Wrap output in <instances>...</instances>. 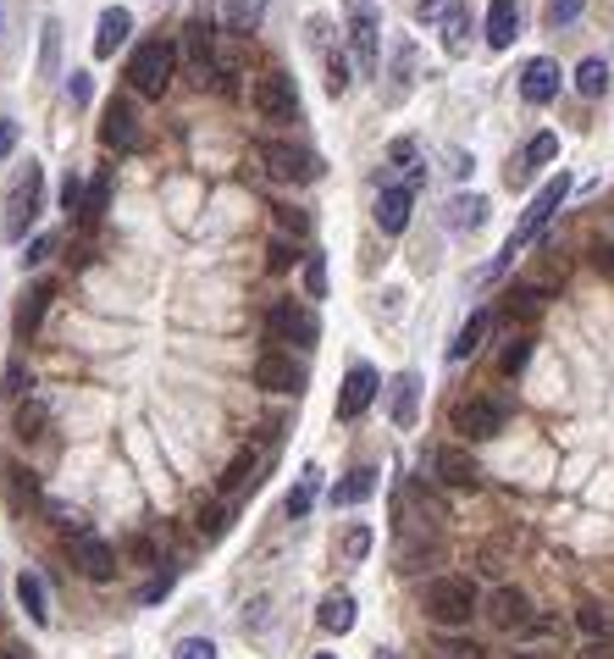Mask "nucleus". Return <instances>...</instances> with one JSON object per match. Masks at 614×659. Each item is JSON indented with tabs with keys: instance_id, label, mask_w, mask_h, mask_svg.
<instances>
[{
	"instance_id": "obj_1",
	"label": "nucleus",
	"mask_w": 614,
	"mask_h": 659,
	"mask_svg": "<svg viewBox=\"0 0 614 659\" xmlns=\"http://www.w3.org/2000/svg\"><path fill=\"white\" fill-rule=\"evenodd\" d=\"M565 195H570V173H554V178H548V184L538 189V200L526 205V216L515 222V233L504 238V250H498V261H493V267H487L482 278H498V272H504V267H509V261H515V256L526 250V244H532V238H538V233H543V227L554 222V211L565 205Z\"/></svg>"
},
{
	"instance_id": "obj_2",
	"label": "nucleus",
	"mask_w": 614,
	"mask_h": 659,
	"mask_svg": "<svg viewBox=\"0 0 614 659\" xmlns=\"http://www.w3.org/2000/svg\"><path fill=\"white\" fill-rule=\"evenodd\" d=\"M421 610L437 626H465L476 615V588L465 582V576H432L426 593H421Z\"/></svg>"
},
{
	"instance_id": "obj_3",
	"label": "nucleus",
	"mask_w": 614,
	"mask_h": 659,
	"mask_svg": "<svg viewBox=\"0 0 614 659\" xmlns=\"http://www.w3.org/2000/svg\"><path fill=\"white\" fill-rule=\"evenodd\" d=\"M172 72H178V45H172V39H144L133 50V61H128V84L139 95H166Z\"/></svg>"
},
{
	"instance_id": "obj_4",
	"label": "nucleus",
	"mask_w": 614,
	"mask_h": 659,
	"mask_svg": "<svg viewBox=\"0 0 614 659\" xmlns=\"http://www.w3.org/2000/svg\"><path fill=\"white\" fill-rule=\"evenodd\" d=\"M255 155H260V167H267L272 178H283V184H316V178L327 173L316 150H305V144H283V139L255 144Z\"/></svg>"
},
{
	"instance_id": "obj_5",
	"label": "nucleus",
	"mask_w": 614,
	"mask_h": 659,
	"mask_svg": "<svg viewBox=\"0 0 614 659\" xmlns=\"http://www.w3.org/2000/svg\"><path fill=\"white\" fill-rule=\"evenodd\" d=\"M39 205H45V173L28 161V173H23L17 189L7 195V222H0V233H7L12 244H23L28 227H34V216H39Z\"/></svg>"
},
{
	"instance_id": "obj_6",
	"label": "nucleus",
	"mask_w": 614,
	"mask_h": 659,
	"mask_svg": "<svg viewBox=\"0 0 614 659\" xmlns=\"http://www.w3.org/2000/svg\"><path fill=\"white\" fill-rule=\"evenodd\" d=\"M504 399H460L454 410H449V427L460 433V438H471V444H482V438H493V433H504Z\"/></svg>"
},
{
	"instance_id": "obj_7",
	"label": "nucleus",
	"mask_w": 614,
	"mask_h": 659,
	"mask_svg": "<svg viewBox=\"0 0 614 659\" xmlns=\"http://www.w3.org/2000/svg\"><path fill=\"white\" fill-rule=\"evenodd\" d=\"M255 111L260 117H272V122H299V90H294V78L288 72H260L255 78Z\"/></svg>"
},
{
	"instance_id": "obj_8",
	"label": "nucleus",
	"mask_w": 614,
	"mask_h": 659,
	"mask_svg": "<svg viewBox=\"0 0 614 659\" xmlns=\"http://www.w3.org/2000/svg\"><path fill=\"white\" fill-rule=\"evenodd\" d=\"M267 333H272V344H316L321 339V321H316V310H305L294 299H278L267 310Z\"/></svg>"
},
{
	"instance_id": "obj_9",
	"label": "nucleus",
	"mask_w": 614,
	"mask_h": 659,
	"mask_svg": "<svg viewBox=\"0 0 614 659\" xmlns=\"http://www.w3.org/2000/svg\"><path fill=\"white\" fill-rule=\"evenodd\" d=\"M377 388H382L377 366H349L343 393H338V422H361L366 410H371V399H377Z\"/></svg>"
},
{
	"instance_id": "obj_10",
	"label": "nucleus",
	"mask_w": 614,
	"mask_h": 659,
	"mask_svg": "<svg viewBox=\"0 0 614 659\" xmlns=\"http://www.w3.org/2000/svg\"><path fill=\"white\" fill-rule=\"evenodd\" d=\"M255 388H267V393H299L305 388V366L283 350H267L255 361Z\"/></svg>"
},
{
	"instance_id": "obj_11",
	"label": "nucleus",
	"mask_w": 614,
	"mask_h": 659,
	"mask_svg": "<svg viewBox=\"0 0 614 659\" xmlns=\"http://www.w3.org/2000/svg\"><path fill=\"white\" fill-rule=\"evenodd\" d=\"M101 139H106V150H122V155L144 150V128H139V117H133L128 101H111V106H106V117H101Z\"/></svg>"
},
{
	"instance_id": "obj_12",
	"label": "nucleus",
	"mask_w": 614,
	"mask_h": 659,
	"mask_svg": "<svg viewBox=\"0 0 614 659\" xmlns=\"http://www.w3.org/2000/svg\"><path fill=\"white\" fill-rule=\"evenodd\" d=\"M72 565L90 576V582H111V576H117V554H111V543L95 538V532H78V538H72Z\"/></svg>"
},
{
	"instance_id": "obj_13",
	"label": "nucleus",
	"mask_w": 614,
	"mask_h": 659,
	"mask_svg": "<svg viewBox=\"0 0 614 659\" xmlns=\"http://www.w3.org/2000/svg\"><path fill=\"white\" fill-rule=\"evenodd\" d=\"M432 476L444 482V487H476V482H482V466L471 460V449L444 444V449H432Z\"/></svg>"
},
{
	"instance_id": "obj_14",
	"label": "nucleus",
	"mask_w": 614,
	"mask_h": 659,
	"mask_svg": "<svg viewBox=\"0 0 614 659\" xmlns=\"http://www.w3.org/2000/svg\"><path fill=\"white\" fill-rule=\"evenodd\" d=\"M559 95V61H548V56H532L520 67V101L526 106H548Z\"/></svg>"
},
{
	"instance_id": "obj_15",
	"label": "nucleus",
	"mask_w": 614,
	"mask_h": 659,
	"mask_svg": "<svg viewBox=\"0 0 614 659\" xmlns=\"http://www.w3.org/2000/svg\"><path fill=\"white\" fill-rule=\"evenodd\" d=\"M184 56H189V72L200 78V84H211V78H216V28L194 17L184 28Z\"/></svg>"
},
{
	"instance_id": "obj_16",
	"label": "nucleus",
	"mask_w": 614,
	"mask_h": 659,
	"mask_svg": "<svg viewBox=\"0 0 614 659\" xmlns=\"http://www.w3.org/2000/svg\"><path fill=\"white\" fill-rule=\"evenodd\" d=\"M349 50L361 61V78H377V12H349Z\"/></svg>"
},
{
	"instance_id": "obj_17",
	"label": "nucleus",
	"mask_w": 614,
	"mask_h": 659,
	"mask_svg": "<svg viewBox=\"0 0 614 659\" xmlns=\"http://www.w3.org/2000/svg\"><path fill=\"white\" fill-rule=\"evenodd\" d=\"M50 299H56V283H34V289L17 299V316H12V333H17V344H28V339L39 333V321H45Z\"/></svg>"
},
{
	"instance_id": "obj_18",
	"label": "nucleus",
	"mask_w": 614,
	"mask_h": 659,
	"mask_svg": "<svg viewBox=\"0 0 614 659\" xmlns=\"http://www.w3.org/2000/svg\"><path fill=\"white\" fill-rule=\"evenodd\" d=\"M128 34H133V12H128V7H106V12H101V28H95V56H101V61L117 56V45H128Z\"/></svg>"
},
{
	"instance_id": "obj_19",
	"label": "nucleus",
	"mask_w": 614,
	"mask_h": 659,
	"mask_svg": "<svg viewBox=\"0 0 614 659\" xmlns=\"http://www.w3.org/2000/svg\"><path fill=\"white\" fill-rule=\"evenodd\" d=\"M410 205H415V189H404V184L382 189L377 195V227L382 233H404L410 227Z\"/></svg>"
},
{
	"instance_id": "obj_20",
	"label": "nucleus",
	"mask_w": 614,
	"mask_h": 659,
	"mask_svg": "<svg viewBox=\"0 0 614 659\" xmlns=\"http://www.w3.org/2000/svg\"><path fill=\"white\" fill-rule=\"evenodd\" d=\"M515 39H520V0H493L487 7V45L509 50Z\"/></svg>"
},
{
	"instance_id": "obj_21",
	"label": "nucleus",
	"mask_w": 614,
	"mask_h": 659,
	"mask_svg": "<svg viewBox=\"0 0 614 659\" xmlns=\"http://www.w3.org/2000/svg\"><path fill=\"white\" fill-rule=\"evenodd\" d=\"M554 155H559V139H554V133H538L532 144H526V150H520V161H515V167H509V189H520V184H526V178H532L538 167H548V161H554Z\"/></svg>"
},
{
	"instance_id": "obj_22",
	"label": "nucleus",
	"mask_w": 614,
	"mask_h": 659,
	"mask_svg": "<svg viewBox=\"0 0 614 659\" xmlns=\"http://www.w3.org/2000/svg\"><path fill=\"white\" fill-rule=\"evenodd\" d=\"M487 615H493V626H504V632L532 626V604H526V593H520V588H498V593H493V604H487Z\"/></svg>"
},
{
	"instance_id": "obj_23",
	"label": "nucleus",
	"mask_w": 614,
	"mask_h": 659,
	"mask_svg": "<svg viewBox=\"0 0 614 659\" xmlns=\"http://www.w3.org/2000/svg\"><path fill=\"white\" fill-rule=\"evenodd\" d=\"M17 604L28 610L34 626L50 621V599H45V576H39V570H23V576H17Z\"/></svg>"
},
{
	"instance_id": "obj_24",
	"label": "nucleus",
	"mask_w": 614,
	"mask_h": 659,
	"mask_svg": "<svg viewBox=\"0 0 614 659\" xmlns=\"http://www.w3.org/2000/svg\"><path fill=\"white\" fill-rule=\"evenodd\" d=\"M371 493H377V471H371V466H355V471L332 487V505H366Z\"/></svg>"
},
{
	"instance_id": "obj_25",
	"label": "nucleus",
	"mask_w": 614,
	"mask_h": 659,
	"mask_svg": "<svg viewBox=\"0 0 614 659\" xmlns=\"http://www.w3.org/2000/svg\"><path fill=\"white\" fill-rule=\"evenodd\" d=\"M487 222V200L482 195H460V200H449V211H444V227H454V233H471V227H482Z\"/></svg>"
},
{
	"instance_id": "obj_26",
	"label": "nucleus",
	"mask_w": 614,
	"mask_h": 659,
	"mask_svg": "<svg viewBox=\"0 0 614 659\" xmlns=\"http://www.w3.org/2000/svg\"><path fill=\"white\" fill-rule=\"evenodd\" d=\"M415 404H421V377L404 372L393 383V427H415Z\"/></svg>"
},
{
	"instance_id": "obj_27",
	"label": "nucleus",
	"mask_w": 614,
	"mask_h": 659,
	"mask_svg": "<svg viewBox=\"0 0 614 659\" xmlns=\"http://www.w3.org/2000/svg\"><path fill=\"white\" fill-rule=\"evenodd\" d=\"M316 621H321L327 632H349V626H355V593H327Z\"/></svg>"
},
{
	"instance_id": "obj_28",
	"label": "nucleus",
	"mask_w": 614,
	"mask_h": 659,
	"mask_svg": "<svg viewBox=\"0 0 614 659\" xmlns=\"http://www.w3.org/2000/svg\"><path fill=\"white\" fill-rule=\"evenodd\" d=\"M487 327H493V310H476V316L460 327V339L449 344V361H465V355H476V344L487 339Z\"/></svg>"
},
{
	"instance_id": "obj_29",
	"label": "nucleus",
	"mask_w": 614,
	"mask_h": 659,
	"mask_svg": "<svg viewBox=\"0 0 614 659\" xmlns=\"http://www.w3.org/2000/svg\"><path fill=\"white\" fill-rule=\"evenodd\" d=\"M444 50H449V56H465V50H471V12L460 7V0H454V12L444 17Z\"/></svg>"
},
{
	"instance_id": "obj_30",
	"label": "nucleus",
	"mask_w": 614,
	"mask_h": 659,
	"mask_svg": "<svg viewBox=\"0 0 614 659\" xmlns=\"http://www.w3.org/2000/svg\"><path fill=\"white\" fill-rule=\"evenodd\" d=\"M576 90H581L587 101H598V95L609 90V61H603V56H587V61L576 67Z\"/></svg>"
},
{
	"instance_id": "obj_31",
	"label": "nucleus",
	"mask_w": 614,
	"mask_h": 659,
	"mask_svg": "<svg viewBox=\"0 0 614 659\" xmlns=\"http://www.w3.org/2000/svg\"><path fill=\"white\" fill-rule=\"evenodd\" d=\"M267 17V0H227V28L233 34H255Z\"/></svg>"
},
{
	"instance_id": "obj_32",
	"label": "nucleus",
	"mask_w": 614,
	"mask_h": 659,
	"mask_svg": "<svg viewBox=\"0 0 614 659\" xmlns=\"http://www.w3.org/2000/svg\"><path fill=\"white\" fill-rule=\"evenodd\" d=\"M106 200H111V173H101V178L90 184V195H83V211H78V222H83V227H95V222L106 216Z\"/></svg>"
},
{
	"instance_id": "obj_33",
	"label": "nucleus",
	"mask_w": 614,
	"mask_h": 659,
	"mask_svg": "<svg viewBox=\"0 0 614 659\" xmlns=\"http://www.w3.org/2000/svg\"><path fill=\"white\" fill-rule=\"evenodd\" d=\"M45 427H50V404H45L39 393H28L23 410H17V433H23V438H39Z\"/></svg>"
},
{
	"instance_id": "obj_34",
	"label": "nucleus",
	"mask_w": 614,
	"mask_h": 659,
	"mask_svg": "<svg viewBox=\"0 0 614 659\" xmlns=\"http://www.w3.org/2000/svg\"><path fill=\"white\" fill-rule=\"evenodd\" d=\"M576 626H581L587 637H598V643H614V615H609L603 604H581V610H576Z\"/></svg>"
},
{
	"instance_id": "obj_35",
	"label": "nucleus",
	"mask_w": 614,
	"mask_h": 659,
	"mask_svg": "<svg viewBox=\"0 0 614 659\" xmlns=\"http://www.w3.org/2000/svg\"><path fill=\"white\" fill-rule=\"evenodd\" d=\"M410 84H415V45H410V39H399V50H393V90H388V95L399 101Z\"/></svg>"
},
{
	"instance_id": "obj_36",
	"label": "nucleus",
	"mask_w": 614,
	"mask_h": 659,
	"mask_svg": "<svg viewBox=\"0 0 614 659\" xmlns=\"http://www.w3.org/2000/svg\"><path fill=\"white\" fill-rule=\"evenodd\" d=\"M316 487H321V471H316V466H305V476H299V487L288 493V516H305V510L316 505Z\"/></svg>"
},
{
	"instance_id": "obj_37",
	"label": "nucleus",
	"mask_w": 614,
	"mask_h": 659,
	"mask_svg": "<svg viewBox=\"0 0 614 659\" xmlns=\"http://www.w3.org/2000/svg\"><path fill=\"white\" fill-rule=\"evenodd\" d=\"M244 482H255V449H238L233 466L222 471V493H238Z\"/></svg>"
},
{
	"instance_id": "obj_38",
	"label": "nucleus",
	"mask_w": 614,
	"mask_h": 659,
	"mask_svg": "<svg viewBox=\"0 0 614 659\" xmlns=\"http://www.w3.org/2000/svg\"><path fill=\"white\" fill-rule=\"evenodd\" d=\"M509 316H538L543 310V289L538 283H520V289H509V305H504Z\"/></svg>"
},
{
	"instance_id": "obj_39",
	"label": "nucleus",
	"mask_w": 614,
	"mask_h": 659,
	"mask_svg": "<svg viewBox=\"0 0 614 659\" xmlns=\"http://www.w3.org/2000/svg\"><path fill=\"white\" fill-rule=\"evenodd\" d=\"M39 34H45V50H39V72H45V78H56V56H61V23L50 17Z\"/></svg>"
},
{
	"instance_id": "obj_40",
	"label": "nucleus",
	"mask_w": 614,
	"mask_h": 659,
	"mask_svg": "<svg viewBox=\"0 0 614 659\" xmlns=\"http://www.w3.org/2000/svg\"><path fill=\"white\" fill-rule=\"evenodd\" d=\"M227 527H233V510H227V505H211V510H200V538H205V543H216Z\"/></svg>"
},
{
	"instance_id": "obj_41",
	"label": "nucleus",
	"mask_w": 614,
	"mask_h": 659,
	"mask_svg": "<svg viewBox=\"0 0 614 659\" xmlns=\"http://www.w3.org/2000/svg\"><path fill=\"white\" fill-rule=\"evenodd\" d=\"M581 17V0H548V7H543V23L548 28H570Z\"/></svg>"
},
{
	"instance_id": "obj_42",
	"label": "nucleus",
	"mask_w": 614,
	"mask_h": 659,
	"mask_svg": "<svg viewBox=\"0 0 614 659\" xmlns=\"http://www.w3.org/2000/svg\"><path fill=\"white\" fill-rule=\"evenodd\" d=\"M321 56H327V95H343L349 90V61L338 50H321Z\"/></svg>"
},
{
	"instance_id": "obj_43",
	"label": "nucleus",
	"mask_w": 614,
	"mask_h": 659,
	"mask_svg": "<svg viewBox=\"0 0 614 659\" xmlns=\"http://www.w3.org/2000/svg\"><path fill=\"white\" fill-rule=\"evenodd\" d=\"M371 554V527H349L343 532V560H366Z\"/></svg>"
},
{
	"instance_id": "obj_44",
	"label": "nucleus",
	"mask_w": 614,
	"mask_h": 659,
	"mask_svg": "<svg viewBox=\"0 0 614 659\" xmlns=\"http://www.w3.org/2000/svg\"><path fill=\"white\" fill-rule=\"evenodd\" d=\"M172 659H216V643L211 637H184L178 648H172Z\"/></svg>"
},
{
	"instance_id": "obj_45",
	"label": "nucleus",
	"mask_w": 614,
	"mask_h": 659,
	"mask_svg": "<svg viewBox=\"0 0 614 659\" xmlns=\"http://www.w3.org/2000/svg\"><path fill=\"white\" fill-rule=\"evenodd\" d=\"M305 294H310V299H321V294H327V261H321V256H310V261H305Z\"/></svg>"
},
{
	"instance_id": "obj_46",
	"label": "nucleus",
	"mask_w": 614,
	"mask_h": 659,
	"mask_svg": "<svg viewBox=\"0 0 614 659\" xmlns=\"http://www.w3.org/2000/svg\"><path fill=\"white\" fill-rule=\"evenodd\" d=\"M526 355H532V339H509V350H504V361H498L504 377H515V372L526 366Z\"/></svg>"
},
{
	"instance_id": "obj_47",
	"label": "nucleus",
	"mask_w": 614,
	"mask_h": 659,
	"mask_svg": "<svg viewBox=\"0 0 614 659\" xmlns=\"http://www.w3.org/2000/svg\"><path fill=\"white\" fill-rule=\"evenodd\" d=\"M83 195H90V189H83V178L67 173V184H61V205H67V211H83Z\"/></svg>"
},
{
	"instance_id": "obj_48",
	"label": "nucleus",
	"mask_w": 614,
	"mask_h": 659,
	"mask_svg": "<svg viewBox=\"0 0 614 659\" xmlns=\"http://www.w3.org/2000/svg\"><path fill=\"white\" fill-rule=\"evenodd\" d=\"M67 101L72 106H90V72H72L67 78Z\"/></svg>"
},
{
	"instance_id": "obj_49",
	"label": "nucleus",
	"mask_w": 614,
	"mask_h": 659,
	"mask_svg": "<svg viewBox=\"0 0 614 659\" xmlns=\"http://www.w3.org/2000/svg\"><path fill=\"white\" fill-rule=\"evenodd\" d=\"M454 7H449V0H415V17L421 23H432V17H449Z\"/></svg>"
},
{
	"instance_id": "obj_50",
	"label": "nucleus",
	"mask_w": 614,
	"mask_h": 659,
	"mask_svg": "<svg viewBox=\"0 0 614 659\" xmlns=\"http://www.w3.org/2000/svg\"><path fill=\"white\" fill-rule=\"evenodd\" d=\"M278 222H283L288 233H310V216H305V211H288V205H278Z\"/></svg>"
},
{
	"instance_id": "obj_51",
	"label": "nucleus",
	"mask_w": 614,
	"mask_h": 659,
	"mask_svg": "<svg viewBox=\"0 0 614 659\" xmlns=\"http://www.w3.org/2000/svg\"><path fill=\"white\" fill-rule=\"evenodd\" d=\"M166 588H172V570H161V576H155V582L139 593V604H155V599H166Z\"/></svg>"
},
{
	"instance_id": "obj_52",
	"label": "nucleus",
	"mask_w": 614,
	"mask_h": 659,
	"mask_svg": "<svg viewBox=\"0 0 614 659\" xmlns=\"http://www.w3.org/2000/svg\"><path fill=\"white\" fill-rule=\"evenodd\" d=\"M12 150H17V122L0 117V155H12Z\"/></svg>"
},
{
	"instance_id": "obj_53",
	"label": "nucleus",
	"mask_w": 614,
	"mask_h": 659,
	"mask_svg": "<svg viewBox=\"0 0 614 659\" xmlns=\"http://www.w3.org/2000/svg\"><path fill=\"white\" fill-rule=\"evenodd\" d=\"M444 659H476V643H444Z\"/></svg>"
},
{
	"instance_id": "obj_54",
	"label": "nucleus",
	"mask_w": 614,
	"mask_h": 659,
	"mask_svg": "<svg viewBox=\"0 0 614 659\" xmlns=\"http://www.w3.org/2000/svg\"><path fill=\"white\" fill-rule=\"evenodd\" d=\"M7 393H28V388H23V366H17V361L7 366Z\"/></svg>"
},
{
	"instance_id": "obj_55",
	"label": "nucleus",
	"mask_w": 614,
	"mask_h": 659,
	"mask_svg": "<svg viewBox=\"0 0 614 659\" xmlns=\"http://www.w3.org/2000/svg\"><path fill=\"white\" fill-rule=\"evenodd\" d=\"M272 267H278V272L294 267V250H288V244H272Z\"/></svg>"
},
{
	"instance_id": "obj_56",
	"label": "nucleus",
	"mask_w": 614,
	"mask_h": 659,
	"mask_svg": "<svg viewBox=\"0 0 614 659\" xmlns=\"http://www.w3.org/2000/svg\"><path fill=\"white\" fill-rule=\"evenodd\" d=\"M349 12H371V0H349Z\"/></svg>"
},
{
	"instance_id": "obj_57",
	"label": "nucleus",
	"mask_w": 614,
	"mask_h": 659,
	"mask_svg": "<svg viewBox=\"0 0 614 659\" xmlns=\"http://www.w3.org/2000/svg\"><path fill=\"white\" fill-rule=\"evenodd\" d=\"M581 659H614V654H603V648H592V654H581Z\"/></svg>"
},
{
	"instance_id": "obj_58",
	"label": "nucleus",
	"mask_w": 614,
	"mask_h": 659,
	"mask_svg": "<svg viewBox=\"0 0 614 659\" xmlns=\"http://www.w3.org/2000/svg\"><path fill=\"white\" fill-rule=\"evenodd\" d=\"M515 659H543V654H515Z\"/></svg>"
},
{
	"instance_id": "obj_59",
	"label": "nucleus",
	"mask_w": 614,
	"mask_h": 659,
	"mask_svg": "<svg viewBox=\"0 0 614 659\" xmlns=\"http://www.w3.org/2000/svg\"><path fill=\"white\" fill-rule=\"evenodd\" d=\"M377 659H399V654H388V648H382V654H377Z\"/></svg>"
},
{
	"instance_id": "obj_60",
	"label": "nucleus",
	"mask_w": 614,
	"mask_h": 659,
	"mask_svg": "<svg viewBox=\"0 0 614 659\" xmlns=\"http://www.w3.org/2000/svg\"><path fill=\"white\" fill-rule=\"evenodd\" d=\"M316 659H338V654H316Z\"/></svg>"
}]
</instances>
